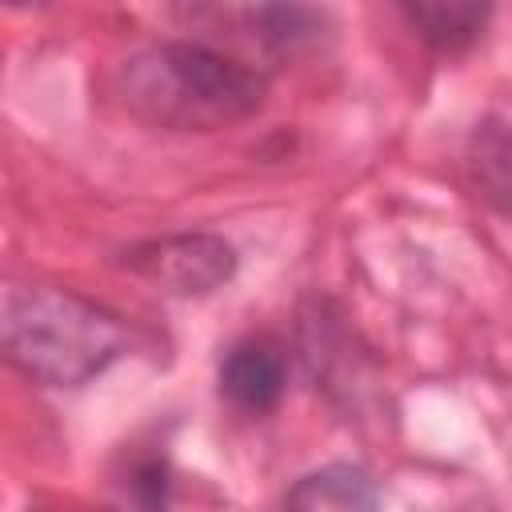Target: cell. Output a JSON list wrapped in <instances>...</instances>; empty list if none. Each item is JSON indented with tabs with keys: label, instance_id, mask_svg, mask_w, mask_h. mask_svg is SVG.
<instances>
[{
	"label": "cell",
	"instance_id": "obj_7",
	"mask_svg": "<svg viewBox=\"0 0 512 512\" xmlns=\"http://www.w3.org/2000/svg\"><path fill=\"white\" fill-rule=\"evenodd\" d=\"M400 12L424 44L448 56L472 48L492 16L488 4H472V0H416V4H404Z\"/></svg>",
	"mask_w": 512,
	"mask_h": 512
},
{
	"label": "cell",
	"instance_id": "obj_6",
	"mask_svg": "<svg viewBox=\"0 0 512 512\" xmlns=\"http://www.w3.org/2000/svg\"><path fill=\"white\" fill-rule=\"evenodd\" d=\"M376 480L356 464H324L288 492V512H376Z\"/></svg>",
	"mask_w": 512,
	"mask_h": 512
},
{
	"label": "cell",
	"instance_id": "obj_4",
	"mask_svg": "<svg viewBox=\"0 0 512 512\" xmlns=\"http://www.w3.org/2000/svg\"><path fill=\"white\" fill-rule=\"evenodd\" d=\"M212 16H220V24L236 36L248 40L264 52L276 56H292L300 48H308L320 28H324V12L304 8V4H248V8H216Z\"/></svg>",
	"mask_w": 512,
	"mask_h": 512
},
{
	"label": "cell",
	"instance_id": "obj_1",
	"mask_svg": "<svg viewBox=\"0 0 512 512\" xmlns=\"http://www.w3.org/2000/svg\"><path fill=\"white\" fill-rule=\"evenodd\" d=\"M120 104L168 132H216L264 104V76L196 40H164L132 52L116 72Z\"/></svg>",
	"mask_w": 512,
	"mask_h": 512
},
{
	"label": "cell",
	"instance_id": "obj_8",
	"mask_svg": "<svg viewBox=\"0 0 512 512\" xmlns=\"http://www.w3.org/2000/svg\"><path fill=\"white\" fill-rule=\"evenodd\" d=\"M468 180L480 200L512 216V124L484 120L468 140Z\"/></svg>",
	"mask_w": 512,
	"mask_h": 512
},
{
	"label": "cell",
	"instance_id": "obj_3",
	"mask_svg": "<svg viewBox=\"0 0 512 512\" xmlns=\"http://www.w3.org/2000/svg\"><path fill=\"white\" fill-rule=\"evenodd\" d=\"M124 264L172 296H208L232 280L236 248L212 232H180L128 248Z\"/></svg>",
	"mask_w": 512,
	"mask_h": 512
},
{
	"label": "cell",
	"instance_id": "obj_5",
	"mask_svg": "<svg viewBox=\"0 0 512 512\" xmlns=\"http://www.w3.org/2000/svg\"><path fill=\"white\" fill-rule=\"evenodd\" d=\"M284 356L272 340L252 336L228 348L220 364V392L240 408V412H272L284 396Z\"/></svg>",
	"mask_w": 512,
	"mask_h": 512
},
{
	"label": "cell",
	"instance_id": "obj_2",
	"mask_svg": "<svg viewBox=\"0 0 512 512\" xmlns=\"http://www.w3.org/2000/svg\"><path fill=\"white\" fill-rule=\"evenodd\" d=\"M4 352L36 384L80 388L124 352V324L68 288H4Z\"/></svg>",
	"mask_w": 512,
	"mask_h": 512
}]
</instances>
